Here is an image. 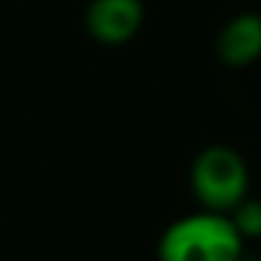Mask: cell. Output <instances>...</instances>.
I'll return each mask as SVG.
<instances>
[{
	"label": "cell",
	"mask_w": 261,
	"mask_h": 261,
	"mask_svg": "<svg viewBox=\"0 0 261 261\" xmlns=\"http://www.w3.org/2000/svg\"><path fill=\"white\" fill-rule=\"evenodd\" d=\"M159 261H241L246 241L225 213L195 210L172 220L156 243Z\"/></svg>",
	"instance_id": "obj_1"
},
{
	"label": "cell",
	"mask_w": 261,
	"mask_h": 261,
	"mask_svg": "<svg viewBox=\"0 0 261 261\" xmlns=\"http://www.w3.org/2000/svg\"><path fill=\"white\" fill-rule=\"evenodd\" d=\"M218 59L230 69L251 67L261 59V13H238L220 29L215 39Z\"/></svg>",
	"instance_id": "obj_4"
},
{
	"label": "cell",
	"mask_w": 261,
	"mask_h": 261,
	"mask_svg": "<svg viewBox=\"0 0 261 261\" xmlns=\"http://www.w3.org/2000/svg\"><path fill=\"white\" fill-rule=\"evenodd\" d=\"M144 18V0H90L85 29L90 39L102 46H123L139 36Z\"/></svg>",
	"instance_id": "obj_3"
},
{
	"label": "cell",
	"mask_w": 261,
	"mask_h": 261,
	"mask_svg": "<svg viewBox=\"0 0 261 261\" xmlns=\"http://www.w3.org/2000/svg\"><path fill=\"white\" fill-rule=\"evenodd\" d=\"M241 261H248V258H241Z\"/></svg>",
	"instance_id": "obj_6"
},
{
	"label": "cell",
	"mask_w": 261,
	"mask_h": 261,
	"mask_svg": "<svg viewBox=\"0 0 261 261\" xmlns=\"http://www.w3.org/2000/svg\"><path fill=\"white\" fill-rule=\"evenodd\" d=\"M190 192L200 210L228 215L251 195V169L243 154L225 144L200 149L190 164Z\"/></svg>",
	"instance_id": "obj_2"
},
{
	"label": "cell",
	"mask_w": 261,
	"mask_h": 261,
	"mask_svg": "<svg viewBox=\"0 0 261 261\" xmlns=\"http://www.w3.org/2000/svg\"><path fill=\"white\" fill-rule=\"evenodd\" d=\"M228 218L233 220L236 230L241 233L243 241H258L261 238V197H246L243 202H238Z\"/></svg>",
	"instance_id": "obj_5"
}]
</instances>
